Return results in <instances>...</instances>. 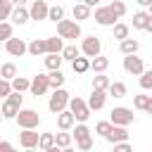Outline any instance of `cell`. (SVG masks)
<instances>
[{
	"label": "cell",
	"mask_w": 152,
	"mask_h": 152,
	"mask_svg": "<svg viewBox=\"0 0 152 152\" xmlns=\"http://www.w3.org/2000/svg\"><path fill=\"white\" fill-rule=\"evenodd\" d=\"M69 102H71V95H69L64 88H55V93H52L50 100H48V109H50L52 114H59L62 109L69 107Z\"/></svg>",
	"instance_id": "1"
},
{
	"label": "cell",
	"mask_w": 152,
	"mask_h": 152,
	"mask_svg": "<svg viewBox=\"0 0 152 152\" xmlns=\"http://www.w3.org/2000/svg\"><path fill=\"white\" fill-rule=\"evenodd\" d=\"M57 33L62 38L76 40V38H81V24L76 19H62V21H57Z\"/></svg>",
	"instance_id": "2"
},
{
	"label": "cell",
	"mask_w": 152,
	"mask_h": 152,
	"mask_svg": "<svg viewBox=\"0 0 152 152\" xmlns=\"http://www.w3.org/2000/svg\"><path fill=\"white\" fill-rule=\"evenodd\" d=\"M69 109L74 112L76 121H88V116H90V112H93L90 104H88V100H83V97H71Z\"/></svg>",
	"instance_id": "3"
},
{
	"label": "cell",
	"mask_w": 152,
	"mask_h": 152,
	"mask_svg": "<svg viewBox=\"0 0 152 152\" xmlns=\"http://www.w3.org/2000/svg\"><path fill=\"white\" fill-rule=\"evenodd\" d=\"M17 124H19V128H38V124H40V114H38L36 109H19V114H17Z\"/></svg>",
	"instance_id": "4"
},
{
	"label": "cell",
	"mask_w": 152,
	"mask_h": 152,
	"mask_svg": "<svg viewBox=\"0 0 152 152\" xmlns=\"http://www.w3.org/2000/svg\"><path fill=\"white\" fill-rule=\"evenodd\" d=\"M109 119H112L114 126H131L133 124V109H128V107H114L109 112Z\"/></svg>",
	"instance_id": "5"
},
{
	"label": "cell",
	"mask_w": 152,
	"mask_h": 152,
	"mask_svg": "<svg viewBox=\"0 0 152 152\" xmlns=\"http://www.w3.org/2000/svg\"><path fill=\"white\" fill-rule=\"evenodd\" d=\"M95 21H97L100 26H114V24L119 21V17H116V12H114L109 5H104V7H97V10H95Z\"/></svg>",
	"instance_id": "6"
},
{
	"label": "cell",
	"mask_w": 152,
	"mask_h": 152,
	"mask_svg": "<svg viewBox=\"0 0 152 152\" xmlns=\"http://www.w3.org/2000/svg\"><path fill=\"white\" fill-rule=\"evenodd\" d=\"M50 88H52V86H50V74H38V76L31 78V95L40 97V95H45Z\"/></svg>",
	"instance_id": "7"
},
{
	"label": "cell",
	"mask_w": 152,
	"mask_h": 152,
	"mask_svg": "<svg viewBox=\"0 0 152 152\" xmlns=\"http://www.w3.org/2000/svg\"><path fill=\"white\" fill-rule=\"evenodd\" d=\"M19 145L24 150H36L40 145V135L36 133V128H21L19 133Z\"/></svg>",
	"instance_id": "8"
},
{
	"label": "cell",
	"mask_w": 152,
	"mask_h": 152,
	"mask_svg": "<svg viewBox=\"0 0 152 152\" xmlns=\"http://www.w3.org/2000/svg\"><path fill=\"white\" fill-rule=\"evenodd\" d=\"M124 71L126 74H133V76H140L145 71L142 57H138V55H124Z\"/></svg>",
	"instance_id": "9"
},
{
	"label": "cell",
	"mask_w": 152,
	"mask_h": 152,
	"mask_svg": "<svg viewBox=\"0 0 152 152\" xmlns=\"http://www.w3.org/2000/svg\"><path fill=\"white\" fill-rule=\"evenodd\" d=\"M5 52L7 55H12V57H21V55H26L28 52V45L24 43V38H10V40H5Z\"/></svg>",
	"instance_id": "10"
},
{
	"label": "cell",
	"mask_w": 152,
	"mask_h": 152,
	"mask_svg": "<svg viewBox=\"0 0 152 152\" xmlns=\"http://www.w3.org/2000/svg\"><path fill=\"white\" fill-rule=\"evenodd\" d=\"M81 52L88 55V57H97V55L102 52V43H100V38H97V36H88V38H83V43H81Z\"/></svg>",
	"instance_id": "11"
},
{
	"label": "cell",
	"mask_w": 152,
	"mask_h": 152,
	"mask_svg": "<svg viewBox=\"0 0 152 152\" xmlns=\"http://www.w3.org/2000/svg\"><path fill=\"white\" fill-rule=\"evenodd\" d=\"M28 10H31V19H33V21H43V19H48V14H50V5H48L45 0H33Z\"/></svg>",
	"instance_id": "12"
},
{
	"label": "cell",
	"mask_w": 152,
	"mask_h": 152,
	"mask_svg": "<svg viewBox=\"0 0 152 152\" xmlns=\"http://www.w3.org/2000/svg\"><path fill=\"white\" fill-rule=\"evenodd\" d=\"M76 126V116H74V112L66 107V109H62L59 114H57V128L59 131H71Z\"/></svg>",
	"instance_id": "13"
},
{
	"label": "cell",
	"mask_w": 152,
	"mask_h": 152,
	"mask_svg": "<svg viewBox=\"0 0 152 152\" xmlns=\"http://www.w3.org/2000/svg\"><path fill=\"white\" fill-rule=\"evenodd\" d=\"M107 90H100V88H93V93H90V97H88V104H90V109H102L104 107V102H107Z\"/></svg>",
	"instance_id": "14"
},
{
	"label": "cell",
	"mask_w": 152,
	"mask_h": 152,
	"mask_svg": "<svg viewBox=\"0 0 152 152\" xmlns=\"http://www.w3.org/2000/svg\"><path fill=\"white\" fill-rule=\"evenodd\" d=\"M38 150H43V152H57L59 147H57V135L55 133H40V145H38Z\"/></svg>",
	"instance_id": "15"
},
{
	"label": "cell",
	"mask_w": 152,
	"mask_h": 152,
	"mask_svg": "<svg viewBox=\"0 0 152 152\" xmlns=\"http://www.w3.org/2000/svg\"><path fill=\"white\" fill-rule=\"evenodd\" d=\"M28 55H33V57L48 55V38H33L28 43Z\"/></svg>",
	"instance_id": "16"
},
{
	"label": "cell",
	"mask_w": 152,
	"mask_h": 152,
	"mask_svg": "<svg viewBox=\"0 0 152 152\" xmlns=\"http://www.w3.org/2000/svg\"><path fill=\"white\" fill-rule=\"evenodd\" d=\"M104 140L107 142H121V140H128V131H126V126H114L107 135H104Z\"/></svg>",
	"instance_id": "17"
},
{
	"label": "cell",
	"mask_w": 152,
	"mask_h": 152,
	"mask_svg": "<svg viewBox=\"0 0 152 152\" xmlns=\"http://www.w3.org/2000/svg\"><path fill=\"white\" fill-rule=\"evenodd\" d=\"M138 48H140V43H138L135 38H124V40H119V50H121V55H135Z\"/></svg>",
	"instance_id": "18"
},
{
	"label": "cell",
	"mask_w": 152,
	"mask_h": 152,
	"mask_svg": "<svg viewBox=\"0 0 152 152\" xmlns=\"http://www.w3.org/2000/svg\"><path fill=\"white\" fill-rule=\"evenodd\" d=\"M62 62H64L62 52H48V55H45V69H48V71L59 69V66H62Z\"/></svg>",
	"instance_id": "19"
},
{
	"label": "cell",
	"mask_w": 152,
	"mask_h": 152,
	"mask_svg": "<svg viewBox=\"0 0 152 152\" xmlns=\"http://www.w3.org/2000/svg\"><path fill=\"white\" fill-rule=\"evenodd\" d=\"M19 109H21V107H19L17 102H12V100L5 97V102H2V119H17Z\"/></svg>",
	"instance_id": "20"
},
{
	"label": "cell",
	"mask_w": 152,
	"mask_h": 152,
	"mask_svg": "<svg viewBox=\"0 0 152 152\" xmlns=\"http://www.w3.org/2000/svg\"><path fill=\"white\" fill-rule=\"evenodd\" d=\"M71 12H74V19H76V21H83V19H88V17H90V5H86V2L81 0V2H76V5H74V10H71Z\"/></svg>",
	"instance_id": "21"
},
{
	"label": "cell",
	"mask_w": 152,
	"mask_h": 152,
	"mask_svg": "<svg viewBox=\"0 0 152 152\" xmlns=\"http://www.w3.org/2000/svg\"><path fill=\"white\" fill-rule=\"evenodd\" d=\"M14 24H26L28 19H31V10H26V7H14V12H12V17H10Z\"/></svg>",
	"instance_id": "22"
},
{
	"label": "cell",
	"mask_w": 152,
	"mask_h": 152,
	"mask_svg": "<svg viewBox=\"0 0 152 152\" xmlns=\"http://www.w3.org/2000/svg\"><path fill=\"white\" fill-rule=\"evenodd\" d=\"M71 69H74L76 74H86V71L90 69V57H88V55H86V57H81V55H78V57L71 62Z\"/></svg>",
	"instance_id": "23"
},
{
	"label": "cell",
	"mask_w": 152,
	"mask_h": 152,
	"mask_svg": "<svg viewBox=\"0 0 152 152\" xmlns=\"http://www.w3.org/2000/svg\"><path fill=\"white\" fill-rule=\"evenodd\" d=\"M107 66H109V59H107V57H102V55H97V57H90V69H93L95 74H102V71H107Z\"/></svg>",
	"instance_id": "24"
},
{
	"label": "cell",
	"mask_w": 152,
	"mask_h": 152,
	"mask_svg": "<svg viewBox=\"0 0 152 152\" xmlns=\"http://www.w3.org/2000/svg\"><path fill=\"white\" fill-rule=\"evenodd\" d=\"M112 97H126V93H128V88H126V83H121V81H114V83H109V90H107Z\"/></svg>",
	"instance_id": "25"
},
{
	"label": "cell",
	"mask_w": 152,
	"mask_h": 152,
	"mask_svg": "<svg viewBox=\"0 0 152 152\" xmlns=\"http://www.w3.org/2000/svg\"><path fill=\"white\" fill-rule=\"evenodd\" d=\"M74 138H76V142H78V140H88V138H90V128L86 126V121H78V124L74 126Z\"/></svg>",
	"instance_id": "26"
},
{
	"label": "cell",
	"mask_w": 152,
	"mask_h": 152,
	"mask_svg": "<svg viewBox=\"0 0 152 152\" xmlns=\"http://www.w3.org/2000/svg\"><path fill=\"white\" fill-rule=\"evenodd\" d=\"M147 21H150V12H135V14H133V28L145 31Z\"/></svg>",
	"instance_id": "27"
},
{
	"label": "cell",
	"mask_w": 152,
	"mask_h": 152,
	"mask_svg": "<svg viewBox=\"0 0 152 152\" xmlns=\"http://www.w3.org/2000/svg\"><path fill=\"white\" fill-rule=\"evenodd\" d=\"M62 50H64V38L59 33L48 38V52H62Z\"/></svg>",
	"instance_id": "28"
},
{
	"label": "cell",
	"mask_w": 152,
	"mask_h": 152,
	"mask_svg": "<svg viewBox=\"0 0 152 152\" xmlns=\"http://www.w3.org/2000/svg\"><path fill=\"white\" fill-rule=\"evenodd\" d=\"M71 138H74V133L59 131V133H57V147H59V150H69V147H71Z\"/></svg>",
	"instance_id": "29"
},
{
	"label": "cell",
	"mask_w": 152,
	"mask_h": 152,
	"mask_svg": "<svg viewBox=\"0 0 152 152\" xmlns=\"http://www.w3.org/2000/svg\"><path fill=\"white\" fill-rule=\"evenodd\" d=\"M50 86H52V90L64 86V74H62V69H52V71H50Z\"/></svg>",
	"instance_id": "30"
},
{
	"label": "cell",
	"mask_w": 152,
	"mask_h": 152,
	"mask_svg": "<svg viewBox=\"0 0 152 152\" xmlns=\"http://www.w3.org/2000/svg\"><path fill=\"white\" fill-rule=\"evenodd\" d=\"M109 83H112V81L104 76V71L93 76V88H100V90H109Z\"/></svg>",
	"instance_id": "31"
},
{
	"label": "cell",
	"mask_w": 152,
	"mask_h": 152,
	"mask_svg": "<svg viewBox=\"0 0 152 152\" xmlns=\"http://www.w3.org/2000/svg\"><path fill=\"white\" fill-rule=\"evenodd\" d=\"M78 55H81V48H76V45H64V50H62V57L66 62H74Z\"/></svg>",
	"instance_id": "32"
},
{
	"label": "cell",
	"mask_w": 152,
	"mask_h": 152,
	"mask_svg": "<svg viewBox=\"0 0 152 152\" xmlns=\"http://www.w3.org/2000/svg\"><path fill=\"white\" fill-rule=\"evenodd\" d=\"M14 76H17V66H14L12 62H5V64L0 66V78H10V81H12Z\"/></svg>",
	"instance_id": "33"
},
{
	"label": "cell",
	"mask_w": 152,
	"mask_h": 152,
	"mask_svg": "<svg viewBox=\"0 0 152 152\" xmlns=\"http://www.w3.org/2000/svg\"><path fill=\"white\" fill-rule=\"evenodd\" d=\"M48 19H50V21H55V24H57V21H62V19H64V7H62V5H52V7H50Z\"/></svg>",
	"instance_id": "34"
},
{
	"label": "cell",
	"mask_w": 152,
	"mask_h": 152,
	"mask_svg": "<svg viewBox=\"0 0 152 152\" xmlns=\"http://www.w3.org/2000/svg\"><path fill=\"white\" fill-rule=\"evenodd\" d=\"M112 28H114V38H116V40H124V38H128V31H131V28H128L126 24L116 21V24H114Z\"/></svg>",
	"instance_id": "35"
},
{
	"label": "cell",
	"mask_w": 152,
	"mask_h": 152,
	"mask_svg": "<svg viewBox=\"0 0 152 152\" xmlns=\"http://www.w3.org/2000/svg\"><path fill=\"white\" fill-rule=\"evenodd\" d=\"M12 86H14V90H31V81L28 78H24V76H14L12 78Z\"/></svg>",
	"instance_id": "36"
},
{
	"label": "cell",
	"mask_w": 152,
	"mask_h": 152,
	"mask_svg": "<svg viewBox=\"0 0 152 152\" xmlns=\"http://www.w3.org/2000/svg\"><path fill=\"white\" fill-rule=\"evenodd\" d=\"M147 102H150V95H142V93H138V95H133V107L135 109H147Z\"/></svg>",
	"instance_id": "37"
},
{
	"label": "cell",
	"mask_w": 152,
	"mask_h": 152,
	"mask_svg": "<svg viewBox=\"0 0 152 152\" xmlns=\"http://www.w3.org/2000/svg\"><path fill=\"white\" fill-rule=\"evenodd\" d=\"M14 12V2L12 0H2V7H0V19H10Z\"/></svg>",
	"instance_id": "38"
},
{
	"label": "cell",
	"mask_w": 152,
	"mask_h": 152,
	"mask_svg": "<svg viewBox=\"0 0 152 152\" xmlns=\"http://www.w3.org/2000/svg\"><path fill=\"white\" fill-rule=\"evenodd\" d=\"M138 81H140V88L142 90H152V69L150 71H142Z\"/></svg>",
	"instance_id": "39"
},
{
	"label": "cell",
	"mask_w": 152,
	"mask_h": 152,
	"mask_svg": "<svg viewBox=\"0 0 152 152\" xmlns=\"http://www.w3.org/2000/svg\"><path fill=\"white\" fill-rule=\"evenodd\" d=\"M109 7L116 12V17H119V19L126 14V5H124V0H109Z\"/></svg>",
	"instance_id": "40"
},
{
	"label": "cell",
	"mask_w": 152,
	"mask_h": 152,
	"mask_svg": "<svg viewBox=\"0 0 152 152\" xmlns=\"http://www.w3.org/2000/svg\"><path fill=\"white\" fill-rule=\"evenodd\" d=\"M12 38V24L10 21H2L0 24V40L5 43V40H10Z\"/></svg>",
	"instance_id": "41"
},
{
	"label": "cell",
	"mask_w": 152,
	"mask_h": 152,
	"mask_svg": "<svg viewBox=\"0 0 152 152\" xmlns=\"http://www.w3.org/2000/svg\"><path fill=\"white\" fill-rule=\"evenodd\" d=\"M112 128H114V124H112V119H109V121H100V124L95 126V133H100V135L104 138V135H107V133H109Z\"/></svg>",
	"instance_id": "42"
},
{
	"label": "cell",
	"mask_w": 152,
	"mask_h": 152,
	"mask_svg": "<svg viewBox=\"0 0 152 152\" xmlns=\"http://www.w3.org/2000/svg\"><path fill=\"white\" fill-rule=\"evenodd\" d=\"M76 147H78L81 152H88V150H93V138H88V140H78V142H76Z\"/></svg>",
	"instance_id": "43"
},
{
	"label": "cell",
	"mask_w": 152,
	"mask_h": 152,
	"mask_svg": "<svg viewBox=\"0 0 152 152\" xmlns=\"http://www.w3.org/2000/svg\"><path fill=\"white\" fill-rule=\"evenodd\" d=\"M114 150H119V152H128V150H131V142H128V140H121V142H114Z\"/></svg>",
	"instance_id": "44"
},
{
	"label": "cell",
	"mask_w": 152,
	"mask_h": 152,
	"mask_svg": "<svg viewBox=\"0 0 152 152\" xmlns=\"http://www.w3.org/2000/svg\"><path fill=\"white\" fill-rule=\"evenodd\" d=\"M0 152H12V145H10L7 140H2V142H0Z\"/></svg>",
	"instance_id": "45"
},
{
	"label": "cell",
	"mask_w": 152,
	"mask_h": 152,
	"mask_svg": "<svg viewBox=\"0 0 152 152\" xmlns=\"http://www.w3.org/2000/svg\"><path fill=\"white\" fill-rule=\"evenodd\" d=\"M135 2H138L140 7H150V5H152V0H135Z\"/></svg>",
	"instance_id": "46"
},
{
	"label": "cell",
	"mask_w": 152,
	"mask_h": 152,
	"mask_svg": "<svg viewBox=\"0 0 152 152\" xmlns=\"http://www.w3.org/2000/svg\"><path fill=\"white\" fill-rule=\"evenodd\" d=\"M83 2H86V5H90V7H95V5H100L102 0H83Z\"/></svg>",
	"instance_id": "47"
},
{
	"label": "cell",
	"mask_w": 152,
	"mask_h": 152,
	"mask_svg": "<svg viewBox=\"0 0 152 152\" xmlns=\"http://www.w3.org/2000/svg\"><path fill=\"white\" fill-rule=\"evenodd\" d=\"M12 2H14V7H24L26 5V0H12Z\"/></svg>",
	"instance_id": "48"
},
{
	"label": "cell",
	"mask_w": 152,
	"mask_h": 152,
	"mask_svg": "<svg viewBox=\"0 0 152 152\" xmlns=\"http://www.w3.org/2000/svg\"><path fill=\"white\" fill-rule=\"evenodd\" d=\"M147 114H152V95H150V102H147V109H145Z\"/></svg>",
	"instance_id": "49"
},
{
	"label": "cell",
	"mask_w": 152,
	"mask_h": 152,
	"mask_svg": "<svg viewBox=\"0 0 152 152\" xmlns=\"http://www.w3.org/2000/svg\"><path fill=\"white\" fill-rule=\"evenodd\" d=\"M145 31H150V33H152V14H150V21H147V26H145Z\"/></svg>",
	"instance_id": "50"
},
{
	"label": "cell",
	"mask_w": 152,
	"mask_h": 152,
	"mask_svg": "<svg viewBox=\"0 0 152 152\" xmlns=\"http://www.w3.org/2000/svg\"><path fill=\"white\" fill-rule=\"evenodd\" d=\"M147 12H150V14H152V5H150V7H147Z\"/></svg>",
	"instance_id": "51"
},
{
	"label": "cell",
	"mask_w": 152,
	"mask_h": 152,
	"mask_svg": "<svg viewBox=\"0 0 152 152\" xmlns=\"http://www.w3.org/2000/svg\"><path fill=\"white\" fill-rule=\"evenodd\" d=\"M150 116H152V114H150Z\"/></svg>",
	"instance_id": "52"
}]
</instances>
